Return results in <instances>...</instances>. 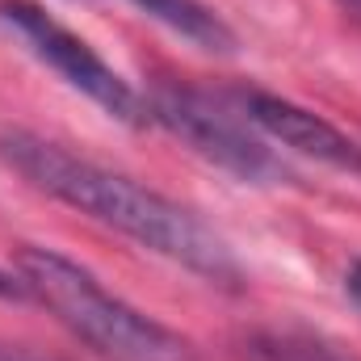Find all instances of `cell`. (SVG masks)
I'll use <instances>...</instances> for the list:
<instances>
[{"label": "cell", "mask_w": 361, "mask_h": 361, "mask_svg": "<svg viewBox=\"0 0 361 361\" xmlns=\"http://www.w3.org/2000/svg\"><path fill=\"white\" fill-rule=\"evenodd\" d=\"M17 273L38 307H47L76 341L109 361H189V345L139 307L109 294L89 269L55 248H21Z\"/></svg>", "instance_id": "2"}, {"label": "cell", "mask_w": 361, "mask_h": 361, "mask_svg": "<svg viewBox=\"0 0 361 361\" xmlns=\"http://www.w3.org/2000/svg\"><path fill=\"white\" fill-rule=\"evenodd\" d=\"M0 298H30V290H25L21 273H4V269H0Z\"/></svg>", "instance_id": "8"}, {"label": "cell", "mask_w": 361, "mask_h": 361, "mask_svg": "<svg viewBox=\"0 0 361 361\" xmlns=\"http://www.w3.org/2000/svg\"><path fill=\"white\" fill-rule=\"evenodd\" d=\"M0 160L38 193L114 227L118 235L143 244L147 252L177 261L189 273L206 277L210 286L235 290L244 281V269H240L235 252L227 248V240L219 231H210L193 210L156 193L143 180L101 169L85 156L68 152L63 143L30 135V130L0 135Z\"/></svg>", "instance_id": "1"}, {"label": "cell", "mask_w": 361, "mask_h": 361, "mask_svg": "<svg viewBox=\"0 0 361 361\" xmlns=\"http://www.w3.org/2000/svg\"><path fill=\"white\" fill-rule=\"evenodd\" d=\"M0 361H38V357H8V353H0Z\"/></svg>", "instance_id": "11"}, {"label": "cell", "mask_w": 361, "mask_h": 361, "mask_svg": "<svg viewBox=\"0 0 361 361\" xmlns=\"http://www.w3.org/2000/svg\"><path fill=\"white\" fill-rule=\"evenodd\" d=\"M345 294H349V302L361 311V261H357L349 273H345Z\"/></svg>", "instance_id": "9"}, {"label": "cell", "mask_w": 361, "mask_h": 361, "mask_svg": "<svg viewBox=\"0 0 361 361\" xmlns=\"http://www.w3.org/2000/svg\"><path fill=\"white\" fill-rule=\"evenodd\" d=\"M341 8H345V13H353V17H361V0H341Z\"/></svg>", "instance_id": "10"}, {"label": "cell", "mask_w": 361, "mask_h": 361, "mask_svg": "<svg viewBox=\"0 0 361 361\" xmlns=\"http://www.w3.org/2000/svg\"><path fill=\"white\" fill-rule=\"evenodd\" d=\"M244 349L252 361H361L349 349H341L336 341L315 336V332H298V328L257 332Z\"/></svg>", "instance_id": "7"}, {"label": "cell", "mask_w": 361, "mask_h": 361, "mask_svg": "<svg viewBox=\"0 0 361 361\" xmlns=\"http://www.w3.org/2000/svg\"><path fill=\"white\" fill-rule=\"evenodd\" d=\"M235 97V109L244 114V122H252L261 135H269L273 143H286L290 152L298 156H311L319 164H332L341 173H357L361 177V147L336 130L328 118L277 97V92H261V89H240Z\"/></svg>", "instance_id": "5"}, {"label": "cell", "mask_w": 361, "mask_h": 361, "mask_svg": "<svg viewBox=\"0 0 361 361\" xmlns=\"http://www.w3.org/2000/svg\"><path fill=\"white\" fill-rule=\"evenodd\" d=\"M0 21L25 42V51L47 63L68 89H76L80 97H89L92 105H101L109 118L118 122H147V101L130 89L85 38H76L68 25H59L42 4L34 0H4L0 4Z\"/></svg>", "instance_id": "4"}, {"label": "cell", "mask_w": 361, "mask_h": 361, "mask_svg": "<svg viewBox=\"0 0 361 361\" xmlns=\"http://www.w3.org/2000/svg\"><path fill=\"white\" fill-rule=\"evenodd\" d=\"M126 4H135L143 17L160 21L164 30L180 34L185 42H193V47H202L210 55H231L235 51L231 25L214 8H206L202 0H126Z\"/></svg>", "instance_id": "6"}, {"label": "cell", "mask_w": 361, "mask_h": 361, "mask_svg": "<svg viewBox=\"0 0 361 361\" xmlns=\"http://www.w3.org/2000/svg\"><path fill=\"white\" fill-rule=\"evenodd\" d=\"M147 122L164 126L180 143H189L202 160H210L214 169L240 177L244 185H277V180H286L281 160L248 130L252 122H244L240 109H227L223 101H214L206 92L197 89L152 92L147 97Z\"/></svg>", "instance_id": "3"}]
</instances>
